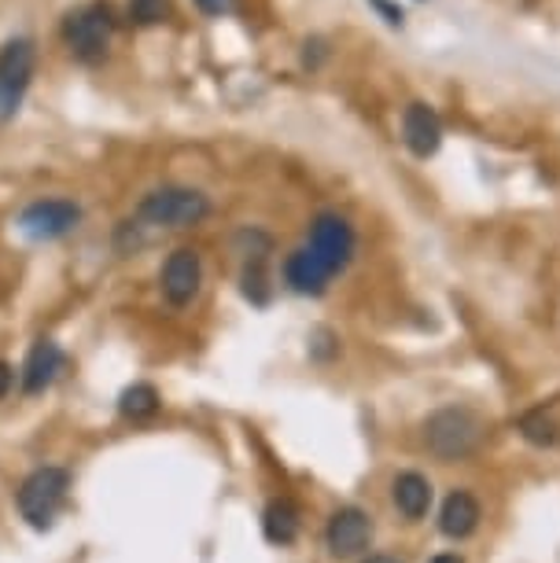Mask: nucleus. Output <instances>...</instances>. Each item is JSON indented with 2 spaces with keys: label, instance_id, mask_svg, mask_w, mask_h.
<instances>
[{
  "label": "nucleus",
  "instance_id": "1",
  "mask_svg": "<svg viewBox=\"0 0 560 563\" xmlns=\"http://www.w3.org/2000/svg\"><path fill=\"white\" fill-rule=\"evenodd\" d=\"M210 214V199L199 188L163 185L147 192L136 207V225L141 229H193Z\"/></svg>",
  "mask_w": 560,
  "mask_h": 563
},
{
  "label": "nucleus",
  "instance_id": "2",
  "mask_svg": "<svg viewBox=\"0 0 560 563\" xmlns=\"http://www.w3.org/2000/svg\"><path fill=\"white\" fill-rule=\"evenodd\" d=\"M480 442H483V420L472 409L461 406L439 409L425 423V445L439 461H464V456L480 450Z\"/></svg>",
  "mask_w": 560,
  "mask_h": 563
},
{
  "label": "nucleus",
  "instance_id": "3",
  "mask_svg": "<svg viewBox=\"0 0 560 563\" xmlns=\"http://www.w3.org/2000/svg\"><path fill=\"white\" fill-rule=\"evenodd\" d=\"M70 494V475L63 467H37L30 472L23 486H19V512L34 530H48L56 523V516L63 512Z\"/></svg>",
  "mask_w": 560,
  "mask_h": 563
},
{
  "label": "nucleus",
  "instance_id": "4",
  "mask_svg": "<svg viewBox=\"0 0 560 563\" xmlns=\"http://www.w3.org/2000/svg\"><path fill=\"white\" fill-rule=\"evenodd\" d=\"M63 41L78 63H103L111 48V12L103 4H86L63 19Z\"/></svg>",
  "mask_w": 560,
  "mask_h": 563
},
{
  "label": "nucleus",
  "instance_id": "5",
  "mask_svg": "<svg viewBox=\"0 0 560 563\" xmlns=\"http://www.w3.org/2000/svg\"><path fill=\"white\" fill-rule=\"evenodd\" d=\"M34 41L15 37L0 48V119H12L34 78Z\"/></svg>",
  "mask_w": 560,
  "mask_h": 563
},
{
  "label": "nucleus",
  "instance_id": "6",
  "mask_svg": "<svg viewBox=\"0 0 560 563\" xmlns=\"http://www.w3.org/2000/svg\"><path fill=\"white\" fill-rule=\"evenodd\" d=\"M306 247H310L317 258L329 265L332 273H343L347 265L354 258V247H358V236H354V225L347 221L343 214H332V210H325V214L314 218L310 225V240H306Z\"/></svg>",
  "mask_w": 560,
  "mask_h": 563
},
{
  "label": "nucleus",
  "instance_id": "7",
  "mask_svg": "<svg viewBox=\"0 0 560 563\" xmlns=\"http://www.w3.org/2000/svg\"><path fill=\"white\" fill-rule=\"evenodd\" d=\"M199 284H204V258L193 247H177L171 258H166L163 273H158V288H163V299L171 306H188L199 295Z\"/></svg>",
  "mask_w": 560,
  "mask_h": 563
},
{
  "label": "nucleus",
  "instance_id": "8",
  "mask_svg": "<svg viewBox=\"0 0 560 563\" xmlns=\"http://www.w3.org/2000/svg\"><path fill=\"white\" fill-rule=\"evenodd\" d=\"M78 221H81V210L78 203H70V199H37V203H30L23 210L19 225H23L30 240H59L78 229Z\"/></svg>",
  "mask_w": 560,
  "mask_h": 563
},
{
  "label": "nucleus",
  "instance_id": "9",
  "mask_svg": "<svg viewBox=\"0 0 560 563\" xmlns=\"http://www.w3.org/2000/svg\"><path fill=\"white\" fill-rule=\"evenodd\" d=\"M325 541H329V552L340 560L362 556L373 541V519H369L362 508L347 505L340 512H332L329 527H325Z\"/></svg>",
  "mask_w": 560,
  "mask_h": 563
},
{
  "label": "nucleus",
  "instance_id": "10",
  "mask_svg": "<svg viewBox=\"0 0 560 563\" xmlns=\"http://www.w3.org/2000/svg\"><path fill=\"white\" fill-rule=\"evenodd\" d=\"M403 141L417 158H428L442 144V122L428 103H409L403 111Z\"/></svg>",
  "mask_w": 560,
  "mask_h": 563
},
{
  "label": "nucleus",
  "instance_id": "11",
  "mask_svg": "<svg viewBox=\"0 0 560 563\" xmlns=\"http://www.w3.org/2000/svg\"><path fill=\"white\" fill-rule=\"evenodd\" d=\"M332 276L336 273L321 258H317L306 243L299 251H292L288 262H284V280H288V288L299 291V295H321L325 288H329Z\"/></svg>",
  "mask_w": 560,
  "mask_h": 563
},
{
  "label": "nucleus",
  "instance_id": "12",
  "mask_svg": "<svg viewBox=\"0 0 560 563\" xmlns=\"http://www.w3.org/2000/svg\"><path fill=\"white\" fill-rule=\"evenodd\" d=\"M59 372H63V350L52 343V339H37L34 350L26 354V365L19 372V379H23L26 395H41L45 387H52V379H56Z\"/></svg>",
  "mask_w": 560,
  "mask_h": 563
},
{
  "label": "nucleus",
  "instance_id": "13",
  "mask_svg": "<svg viewBox=\"0 0 560 563\" xmlns=\"http://www.w3.org/2000/svg\"><path fill=\"white\" fill-rule=\"evenodd\" d=\"M475 527H480V501H475L472 494H450L447 501H442V512H439V530L453 541L475 534Z\"/></svg>",
  "mask_w": 560,
  "mask_h": 563
},
{
  "label": "nucleus",
  "instance_id": "14",
  "mask_svg": "<svg viewBox=\"0 0 560 563\" xmlns=\"http://www.w3.org/2000/svg\"><path fill=\"white\" fill-rule=\"evenodd\" d=\"M391 501L406 519H425L431 508V483L420 472H403L391 483Z\"/></svg>",
  "mask_w": 560,
  "mask_h": 563
},
{
  "label": "nucleus",
  "instance_id": "15",
  "mask_svg": "<svg viewBox=\"0 0 560 563\" xmlns=\"http://www.w3.org/2000/svg\"><path fill=\"white\" fill-rule=\"evenodd\" d=\"M262 530H266V538L273 545H292L295 538H299V508L292 501H273L266 508V516H262Z\"/></svg>",
  "mask_w": 560,
  "mask_h": 563
},
{
  "label": "nucleus",
  "instance_id": "16",
  "mask_svg": "<svg viewBox=\"0 0 560 563\" xmlns=\"http://www.w3.org/2000/svg\"><path fill=\"white\" fill-rule=\"evenodd\" d=\"M158 409H163V398H158V390H155L152 384H133V387H125V390H122V398H119V412H122L125 420H133V423L152 420Z\"/></svg>",
  "mask_w": 560,
  "mask_h": 563
},
{
  "label": "nucleus",
  "instance_id": "17",
  "mask_svg": "<svg viewBox=\"0 0 560 563\" xmlns=\"http://www.w3.org/2000/svg\"><path fill=\"white\" fill-rule=\"evenodd\" d=\"M240 288L255 306L270 302V276H266V251H248L244 273H240Z\"/></svg>",
  "mask_w": 560,
  "mask_h": 563
},
{
  "label": "nucleus",
  "instance_id": "18",
  "mask_svg": "<svg viewBox=\"0 0 560 563\" xmlns=\"http://www.w3.org/2000/svg\"><path fill=\"white\" fill-rule=\"evenodd\" d=\"M520 434L527 442H535V445H553L560 439L557 423L549 420L546 412H527V417L520 420Z\"/></svg>",
  "mask_w": 560,
  "mask_h": 563
},
{
  "label": "nucleus",
  "instance_id": "19",
  "mask_svg": "<svg viewBox=\"0 0 560 563\" xmlns=\"http://www.w3.org/2000/svg\"><path fill=\"white\" fill-rule=\"evenodd\" d=\"M171 15V0H130V19L136 26L163 23Z\"/></svg>",
  "mask_w": 560,
  "mask_h": 563
},
{
  "label": "nucleus",
  "instance_id": "20",
  "mask_svg": "<svg viewBox=\"0 0 560 563\" xmlns=\"http://www.w3.org/2000/svg\"><path fill=\"white\" fill-rule=\"evenodd\" d=\"M12 387H15V368L8 361H0V401L12 395Z\"/></svg>",
  "mask_w": 560,
  "mask_h": 563
},
{
  "label": "nucleus",
  "instance_id": "21",
  "mask_svg": "<svg viewBox=\"0 0 560 563\" xmlns=\"http://www.w3.org/2000/svg\"><path fill=\"white\" fill-rule=\"evenodd\" d=\"M196 4L204 8L207 15H226V12L237 8V0H196Z\"/></svg>",
  "mask_w": 560,
  "mask_h": 563
},
{
  "label": "nucleus",
  "instance_id": "22",
  "mask_svg": "<svg viewBox=\"0 0 560 563\" xmlns=\"http://www.w3.org/2000/svg\"><path fill=\"white\" fill-rule=\"evenodd\" d=\"M373 4L387 15V23H391V26H403V8H391L387 0H373Z\"/></svg>",
  "mask_w": 560,
  "mask_h": 563
},
{
  "label": "nucleus",
  "instance_id": "23",
  "mask_svg": "<svg viewBox=\"0 0 560 563\" xmlns=\"http://www.w3.org/2000/svg\"><path fill=\"white\" fill-rule=\"evenodd\" d=\"M431 563H464V560H461V556H453V552H439V556L431 560Z\"/></svg>",
  "mask_w": 560,
  "mask_h": 563
},
{
  "label": "nucleus",
  "instance_id": "24",
  "mask_svg": "<svg viewBox=\"0 0 560 563\" xmlns=\"http://www.w3.org/2000/svg\"><path fill=\"white\" fill-rule=\"evenodd\" d=\"M365 563H398V560H391V556H369Z\"/></svg>",
  "mask_w": 560,
  "mask_h": 563
}]
</instances>
